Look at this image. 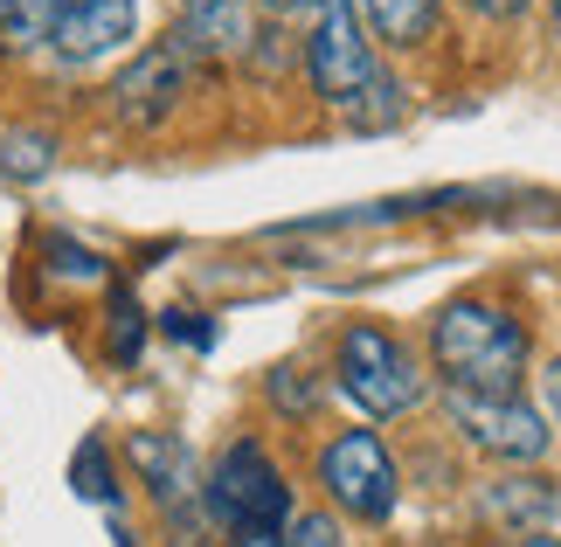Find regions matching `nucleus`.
I'll use <instances>...</instances> for the list:
<instances>
[{
  "label": "nucleus",
  "instance_id": "5701e85b",
  "mask_svg": "<svg viewBox=\"0 0 561 547\" xmlns=\"http://www.w3.org/2000/svg\"><path fill=\"white\" fill-rule=\"evenodd\" d=\"M256 8H271V14H298L306 0H256Z\"/></svg>",
  "mask_w": 561,
  "mask_h": 547
},
{
  "label": "nucleus",
  "instance_id": "412c9836",
  "mask_svg": "<svg viewBox=\"0 0 561 547\" xmlns=\"http://www.w3.org/2000/svg\"><path fill=\"white\" fill-rule=\"evenodd\" d=\"M236 547H285V540H277L271 527H256V534H236Z\"/></svg>",
  "mask_w": 561,
  "mask_h": 547
},
{
  "label": "nucleus",
  "instance_id": "6ab92c4d",
  "mask_svg": "<svg viewBox=\"0 0 561 547\" xmlns=\"http://www.w3.org/2000/svg\"><path fill=\"white\" fill-rule=\"evenodd\" d=\"M167 333H181V340H202V346L215 340L208 326H194V312H167Z\"/></svg>",
  "mask_w": 561,
  "mask_h": 547
},
{
  "label": "nucleus",
  "instance_id": "423d86ee",
  "mask_svg": "<svg viewBox=\"0 0 561 547\" xmlns=\"http://www.w3.org/2000/svg\"><path fill=\"white\" fill-rule=\"evenodd\" d=\"M319 486H327V499L347 520H368V527H381L388 513H396V457H388V444L375 430H340L327 451H319Z\"/></svg>",
  "mask_w": 561,
  "mask_h": 547
},
{
  "label": "nucleus",
  "instance_id": "f8f14e48",
  "mask_svg": "<svg viewBox=\"0 0 561 547\" xmlns=\"http://www.w3.org/2000/svg\"><path fill=\"white\" fill-rule=\"evenodd\" d=\"M354 8H360V29H375V42H388V49H423L437 35L444 0H354Z\"/></svg>",
  "mask_w": 561,
  "mask_h": 547
},
{
  "label": "nucleus",
  "instance_id": "6e6552de",
  "mask_svg": "<svg viewBox=\"0 0 561 547\" xmlns=\"http://www.w3.org/2000/svg\"><path fill=\"white\" fill-rule=\"evenodd\" d=\"M139 29V0H62L56 8V35H49V56L83 70V62H104L118 56Z\"/></svg>",
  "mask_w": 561,
  "mask_h": 547
},
{
  "label": "nucleus",
  "instance_id": "1a4fd4ad",
  "mask_svg": "<svg viewBox=\"0 0 561 547\" xmlns=\"http://www.w3.org/2000/svg\"><path fill=\"white\" fill-rule=\"evenodd\" d=\"M194 62L202 56H250L256 49V0H181V29H174Z\"/></svg>",
  "mask_w": 561,
  "mask_h": 547
},
{
  "label": "nucleus",
  "instance_id": "b1692460",
  "mask_svg": "<svg viewBox=\"0 0 561 547\" xmlns=\"http://www.w3.org/2000/svg\"><path fill=\"white\" fill-rule=\"evenodd\" d=\"M548 21H554V42H561V0H548Z\"/></svg>",
  "mask_w": 561,
  "mask_h": 547
},
{
  "label": "nucleus",
  "instance_id": "9d476101",
  "mask_svg": "<svg viewBox=\"0 0 561 547\" xmlns=\"http://www.w3.org/2000/svg\"><path fill=\"white\" fill-rule=\"evenodd\" d=\"M125 457L139 465V478L153 486V499H160L174 520H181L187 499L202 492V486H194V451L181 444V436H167V430H139L133 444H125Z\"/></svg>",
  "mask_w": 561,
  "mask_h": 547
},
{
  "label": "nucleus",
  "instance_id": "f03ea898",
  "mask_svg": "<svg viewBox=\"0 0 561 547\" xmlns=\"http://www.w3.org/2000/svg\"><path fill=\"white\" fill-rule=\"evenodd\" d=\"M298 21H306L298 62H306L319 104L354 112V104L375 91V77H381L375 42H368V29H360V8H354V0H306V8H298Z\"/></svg>",
  "mask_w": 561,
  "mask_h": 547
},
{
  "label": "nucleus",
  "instance_id": "ddd939ff",
  "mask_svg": "<svg viewBox=\"0 0 561 547\" xmlns=\"http://www.w3.org/2000/svg\"><path fill=\"white\" fill-rule=\"evenodd\" d=\"M62 0H0V56H42Z\"/></svg>",
  "mask_w": 561,
  "mask_h": 547
},
{
  "label": "nucleus",
  "instance_id": "aec40b11",
  "mask_svg": "<svg viewBox=\"0 0 561 547\" xmlns=\"http://www.w3.org/2000/svg\"><path fill=\"white\" fill-rule=\"evenodd\" d=\"M548 409H554V415H561V354H554V361H548Z\"/></svg>",
  "mask_w": 561,
  "mask_h": 547
},
{
  "label": "nucleus",
  "instance_id": "0eeeda50",
  "mask_svg": "<svg viewBox=\"0 0 561 547\" xmlns=\"http://www.w3.org/2000/svg\"><path fill=\"white\" fill-rule=\"evenodd\" d=\"M187 77H194V49H187L181 35H167V42L139 49V56L118 70V83H112V112H118L125 125H160V118L187 98Z\"/></svg>",
  "mask_w": 561,
  "mask_h": 547
},
{
  "label": "nucleus",
  "instance_id": "4468645a",
  "mask_svg": "<svg viewBox=\"0 0 561 547\" xmlns=\"http://www.w3.org/2000/svg\"><path fill=\"white\" fill-rule=\"evenodd\" d=\"M271 402L285 415H312L319 409V381L306 375V367H277V375H271Z\"/></svg>",
  "mask_w": 561,
  "mask_h": 547
},
{
  "label": "nucleus",
  "instance_id": "4be33fe9",
  "mask_svg": "<svg viewBox=\"0 0 561 547\" xmlns=\"http://www.w3.org/2000/svg\"><path fill=\"white\" fill-rule=\"evenodd\" d=\"M506 547H561V540H554V534H513Z\"/></svg>",
  "mask_w": 561,
  "mask_h": 547
},
{
  "label": "nucleus",
  "instance_id": "7ed1b4c3",
  "mask_svg": "<svg viewBox=\"0 0 561 547\" xmlns=\"http://www.w3.org/2000/svg\"><path fill=\"white\" fill-rule=\"evenodd\" d=\"M333 375L340 396H347L368 423H388V415H409L423 402V361L375 319H354L333 346Z\"/></svg>",
  "mask_w": 561,
  "mask_h": 547
},
{
  "label": "nucleus",
  "instance_id": "2eb2a0df",
  "mask_svg": "<svg viewBox=\"0 0 561 547\" xmlns=\"http://www.w3.org/2000/svg\"><path fill=\"white\" fill-rule=\"evenodd\" d=\"M77 492L83 499H112V471H104V444L77 451Z\"/></svg>",
  "mask_w": 561,
  "mask_h": 547
},
{
  "label": "nucleus",
  "instance_id": "a211bd4d",
  "mask_svg": "<svg viewBox=\"0 0 561 547\" xmlns=\"http://www.w3.org/2000/svg\"><path fill=\"white\" fill-rule=\"evenodd\" d=\"M471 14H485V21H513V14H527L534 0H465Z\"/></svg>",
  "mask_w": 561,
  "mask_h": 547
},
{
  "label": "nucleus",
  "instance_id": "20e7f679",
  "mask_svg": "<svg viewBox=\"0 0 561 547\" xmlns=\"http://www.w3.org/2000/svg\"><path fill=\"white\" fill-rule=\"evenodd\" d=\"M208 513L222 520L229 534H256V527H285L291 520V486H285V471L271 465V451L264 444H250V436H236V444L215 457V471H208Z\"/></svg>",
  "mask_w": 561,
  "mask_h": 547
},
{
  "label": "nucleus",
  "instance_id": "dca6fc26",
  "mask_svg": "<svg viewBox=\"0 0 561 547\" xmlns=\"http://www.w3.org/2000/svg\"><path fill=\"white\" fill-rule=\"evenodd\" d=\"M8 167L14 173H49V133H14L8 139Z\"/></svg>",
  "mask_w": 561,
  "mask_h": 547
},
{
  "label": "nucleus",
  "instance_id": "9b49d317",
  "mask_svg": "<svg viewBox=\"0 0 561 547\" xmlns=\"http://www.w3.org/2000/svg\"><path fill=\"white\" fill-rule=\"evenodd\" d=\"M479 506L485 520H500V527L513 534H534V527H554L561 520V492H554V478H492V486L479 492Z\"/></svg>",
  "mask_w": 561,
  "mask_h": 547
},
{
  "label": "nucleus",
  "instance_id": "39448f33",
  "mask_svg": "<svg viewBox=\"0 0 561 547\" xmlns=\"http://www.w3.org/2000/svg\"><path fill=\"white\" fill-rule=\"evenodd\" d=\"M444 415L471 451L500 457V465H541L548 444H554L548 415L527 396H465V388H444Z\"/></svg>",
  "mask_w": 561,
  "mask_h": 547
},
{
  "label": "nucleus",
  "instance_id": "f257e3e1",
  "mask_svg": "<svg viewBox=\"0 0 561 547\" xmlns=\"http://www.w3.org/2000/svg\"><path fill=\"white\" fill-rule=\"evenodd\" d=\"M430 367L444 375V388L465 396H520L527 381V326L506 305L458 298L444 305L430 326Z\"/></svg>",
  "mask_w": 561,
  "mask_h": 547
},
{
  "label": "nucleus",
  "instance_id": "f3484780",
  "mask_svg": "<svg viewBox=\"0 0 561 547\" xmlns=\"http://www.w3.org/2000/svg\"><path fill=\"white\" fill-rule=\"evenodd\" d=\"M285 547H347V540H340V527H333L327 513H298V520H291V540H285Z\"/></svg>",
  "mask_w": 561,
  "mask_h": 547
}]
</instances>
